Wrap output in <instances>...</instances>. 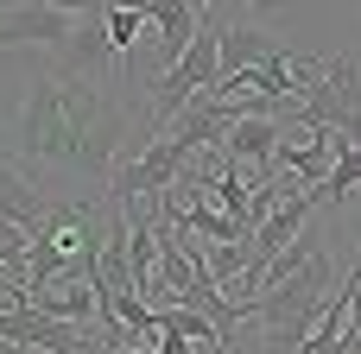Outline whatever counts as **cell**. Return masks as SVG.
Returning a JSON list of instances; mask_svg holds the SVG:
<instances>
[{
	"instance_id": "277c9868",
	"label": "cell",
	"mask_w": 361,
	"mask_h": 354,
	"mask_svg": "<svg viewBox=\"0 0 361 354\" xmlns=\"http://www.w3.org/2000/svg\"><path fill=\"white\" fill-rule=\"evenodd\" d=\"M82 13L57 6V0H25V6H0V51L13 44H38V51H57L70 32H76Z\"/></svg>"
},
{
	"instance_id": "6da1fadb",
	"label": "cell",
	"mask_w": 361,
	"mask_h": 354,
	"mask_svg": "<svg viewBox=\"0 0 361 354\" xmlns=\"http://www.w3.org/2000/svg\"><path fill=\"white\" fill-rule=\"evenodd\" d=\"M121 101L108 95V82H76V76H32L25 108H19V152L38 165H63L76 177H95V190H108L114 177V146H121Z\"/></svg>"
},
{
	"instance_id": "8fae6325",
	"label": "cell",
	"mask_w": 361,
	"mask_h": 354,
	"mask_svg": "<svg viewBox=\"0 0 361 354\" xmlns=\"http://www.w3.org/2000/svg\"><path fill=\"white\" fill-rule=\"evenodd\" d=\"M140 25H146V13H127V6H108V44L127 57L133 51V38H140Z\"/></svg>"
},
{
	"instance_id": "7a4b0ae2",
	"label": "cell",
	"mask_w": 361,
	"mask_h": 354,
	"mask_svg": "<svg viewBox=\"0 0 361 354\" xmlns=\"http://www.w3.org/2000/svg\"><path fill=\"white\" fill-rule=\"evenodd\" d=\"M336 298V260H330V247L317 241L311 253H305V266L292 272V279H279V285H267L260 298H254V323H260V336H267V354H298L305 348V336L317 329V317H324V304Z\"/></svg>"
},
{
	"instance_id": "5bb4252c",
	"label": "cell",
	"mask_w": 361,
	"mask_h": 354,
	"mask_svg": "<svg viewBox=\"0 0 361 354\" xmlns=\"http://www.w3.org/2000/svg\"><path fill=\"white\" fill-rule=\"evenodd\" d=\"M241 6H260V13H279L286 0H241Z\"/></svg>"
},
{
	"instance_id": "52a82bcc",
	"label": "cell",
	"mask_w": 361,
	"mask_h": 354,
	"mask_svg": "<svg viewBox=\"0 0 361 354\" xmlns=\"http://www.w3.org/2000/svg\"><path fill=\"white\" fill-rule=\"evenodd\" d=\"M51 209H57V203H51L32 177H19V171L0 158V215H6V222H19L25 234H38V228L51 222Z\"/></svg>"
},
{
	"instance_id": "4fadbf2b",
	"label": "cell",
	"mask_w": 361,
	"mask_h": 354,
	"mask_svg": "<svg viewBox=\"0 0 361 354\" xmlns=\"http://www.w3.org/2000/svg\"><path fill=\"white\" fill-rule=\"evenodd\" d=\"M197 348V342H190V336H178V329H165V336H159V354H190Z\"/></svg>"
},
{
	"instance_id": "3957f363",
	"label": "cell",
	"mask_w": 361,
	"mask_h": 354,
	"mask_svg": "<svg viewBox=\"0 0 361 354\" xmlns=\"http://www.w3.org/2000/svg\"><path fill=\"white\" fill-rule=\"evenodd\" d=\"M95 215L89 203H57L51 222L32 234V253H25V291H44L57 279H95Z\"/></svg>"
},
{
	"instance_id": "7c38bea8",
	"label": "cell",
	"mask_w": 361,
	"mask_h": 354,
	"mask_svg": "<svg viewBox=\"0 0 361 354\" xmlns=\"http://www.w3.org/2000/svg\"><path fill=\"white\" fill-rule=\"evenodd\" d=\"M25 253H32V234L0 215V260H6V266H25Z\"/></svg>"
},
{
	"instance_id": "30bf717a",
	"label": "cell",
	"mask_w": 361,
	"mask_h": 354,
	"mask_svg": "<svg viewBox=\"0 0 361 354\" xmlns=\"http://www.w3.org/2000/svg\"><path fill=\"white\" fill-rule=\"evenodd\" d=\"M159 329H178V336H190V342H216L222 354H235L228 342H222L216 317H203V310H190V304H165V310H159Z\"/></svg>"
},
{
	"instance_id": "5b68a950",
	"label": "cell",
	"mask_w": 361,
	"mask_h": 354,
	"mask_svg": "<svg viewBox=\"0 0 361 354\" xmlns=\"http://www.w3.org/2000/svg\"><path fill=\"white\" fill-rule=\"evenodd\" d=\"M279 146H286L279 114H241V120L228 127V139H222V165H260V171L273 177Z\"/></svg>"
},
{
	"instance_id": "9a60e30c",
	"label": "cell",
	"mask_w": 361,
	"mask_h": 354,
	"mask_svg": "<svg viewBox=\"0 0 361 354\" xmlns=\"http://www.w3.org/2000/svg\"><path fill=\"white\" fill-rule=\"evenodd\" d=\"M0 272H19V266H6V260H0Z\"/></svg>"
},
{
	"instance_id": "8992f818",
	"label": "cell",
	"mask_w": 361,
	"mask_h": 354,
	"mask_svg": "<svg viewBox=\"0 0 361 354\" xmlns=\"http://www.w3.org/2000/svg\"><path fill=\"white\" fill-rule=\"evenodd\" d=\"M273 51H286L267 25H247V19H222V82H235V76H247L260 57H273Z\"/></svg>"
},
{
	"instance_id": "9c48e42d",
	"label": "cell",
	"mask_w": 361,
	"mask_h": 354,
	"mask_svg": "<svg viewBox=\"0 0 361 354\" xmlns=\"http://www.w3.org/2000/svg\"><path fill=\"white\" fill-rule=\"evenodd\" d=\"M324 82L336 89V101L361 120V51H324Z\"/></svg>"
},
{
	"instance_id": "ba28073f",
	"label": "cell",
	"mask_w": 361,
	"mask_h": 354,
	"mask_svg": "<svg viewBox=\"0 0 361 354\" xmlns=\"http://www.w3.org/2000/svg\"><path fill=\"white\" fill-rule=\"evenodd\" d=\"M361 190V139H349V133H336V171L311 190L317 203H349Z\"/></svg>"
}]
</instances>
